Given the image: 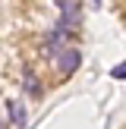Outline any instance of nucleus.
<instances>
[{"instance_id": "423d86ee", "label": "nucleus", "mask_w": 126, "mask_h": 129, "mask_svg": "<svg viewBox=\"0 0 126 129\" xmlns=\"http://www.w3.org/2000/svg\"><path fill=\"white\" fill-rule=\"evenodd\" d=\"M91 3H94V6H98V3H101V0H91Z\"/></svg>"}, {"instance_id": "f257e3e1", "label": "nucleus", "mask_w": 126, "mask_h": 129, "mask_svg": "<svg viewBox=\"0 0 126 129\" xmlns=\"http://www.w3.org/2000/svg\"><path fill=\"white\" fill-rule=\"evenodd\" d=\"M79 66H82V54L76 47H63L60 54H57V69H60V73H76Z\"/></svg>"}, {"instance_id": "7ed1b4c3", "label": "nucleus", "mask_w": 126, "mask_h": 129, "mask_svg": "<svg viewBox=\"0 0 126 129\" xmlns=\"http://www.w3.org/2000/svg\"><path fill=\"white\" fill-rule=\"evenodd\" d=\"M57 6H60V13H63V19L66 22H79V3L76 0H57Z\"/></svg>"}, {"instance_id": "f03ea898", "label": "nucleus", "mask_w": 126, "mask_h": 129, "mask_svg": "<svg viewBox=\"0 0 126 129\" xmlns=\"http://www.w3.org/2000/svg\"><path fill=\"white\" fill-rule=\"evenodd\" d=\"M22 85H25V94H28V98H41V82L35 79V69H32V66H25Z\"/></svg>"}, {"instance_id": "39448f33", "label": "nucleus", "mask_w": 126, "mask_h": 129, "mask_svg": "<svg viewBox=\"0 0 126 129\" xmlns=\"http://www.w3.org/2000/svg\"><path fill=\"white\" fill-rule=\"evenodd\" d=\"M110 76H113V79H120V82H126V60H123V63H117V66L110 69Z\"/></svg>"}, {"instance_id": "20e7f679", "label": "nucleus", "mask_w": 126, "mask_h": 129, "mask_svg": "<svg viewBox=\"0 0 126 129\" xmlns=\"http://www.w3.org/2000/svg\"><path fill=\"white\" fill-rule=\"evenodd\" d=\"M6 110H10V123L13 126H25V107L19 104V101H10Z\"/></svg>"}]
</instances>
